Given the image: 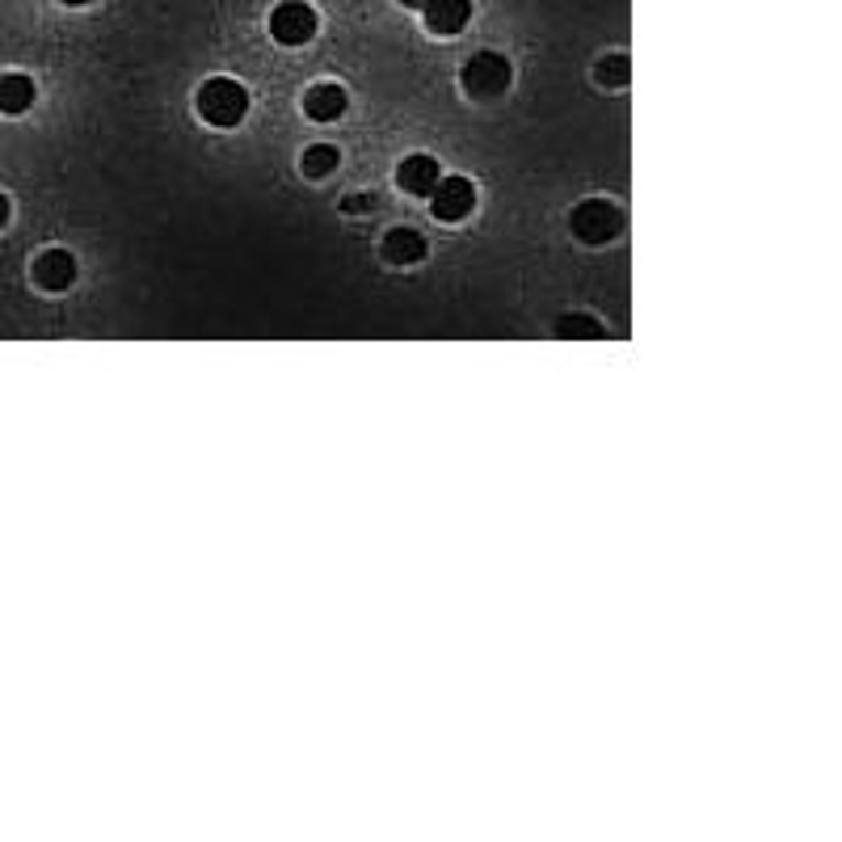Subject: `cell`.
I'll return each instance as SVG.
<instances>
[{"label": "cell", "instance_id": "cell-1", "mask_svg": "<svg viewBox=\"0 0 842 842\" xmlns=\"http://www.w3.org/2000/svg\"><path fill=\"white\" fill-rule=\"evenodd\" d=\"M198 114L211 127H237L249 114V89L232 76H211L198 89Z\"/></svg>", "mask_w": 842, "mask_h": 842}, {"label": "cell", "instance_id": "cell-2", "mask_svg": "<svg viewBox=\"0 0 842 842\" xmlns=\"http://www.w3.org/2000/svg\"><path fill=\"white\" fill-rule=\"evenodd\" d=\"M316 9L308 0H283L274 13H270V34H274V43H283V47H304V43H313L316 39Z\"/></svg>", "mask_w": 842, "mask_h": 842}, {"label": "cell", "instance_id": "cell-3", "mask_svg": "<svg viewBox=\"0 0 842 842\" xmlns=\"http://www.w3.org/2000/svg\"><path fill=\"white\" fill-rule=\"evenodd\" d=\"M463 89L472 97H502L510 89V59L497 51H477L468 64H463Z\"/></svg>", "mask_w": 842, "mask_h": 842}, {"label": "cell", "instance_id": "cell-4", "mask_svg": "<svg viewBox=\"0 0 842 842\" xmlns=\"http://www.w3.org/2000/svg\"><path fill=\"white\" fill-rule=\"evenodd\" d=\"M620 228H624V216H620V207L606 203V198H586L578 211H573V232H578V241L586 244L611 241V237H620Z\"/></svg>", "mask_w": 842, "mask_h": 842}, {"label": "cell", "instance_id": "cell-5", "mask_svg": "<svg viewBox=\"0 0 842 842\" xmlns=\"http://www.w3.org/2000/svg\"><path fill=\"white\" fill-rule=\"evenodd\" d=\"M430 207L442 223H456L477 207V190H472L468 177H447V182L438 177V186L430 190Z\"/></svg>", "mask_w": 842, "mask_h": 842}, {"label": "cell", "instance_id": "cell-6", "mask_svg": "<svg viewBox=\"0 0 842 842\" xmlns=\"http://www.w3.org/2000/svg\"><path fill=\"white\" fill-rule=\"evenodd\" d=\"M417 9L434 34H459L472 22V0H422Z\"/></svg>", "mask_w": 842, "mask_h": 842}, {"label": "cell", "instance_id": "cell-7", "mask_svg": "<svg viewBox=\"0 0 842 842\" xmlns=\"http://www.w3.org/2000/svg\"><path fill=\"white\" fill-rule=\"evenodd\" d=\"M34 283L43 291H68L76 283V262L68 249H47L34 262Z\"/></svg>", "mask_w": 842, "mask_h": 842}, {"label": "cell", "instance_id": "cell-8", "mask_svg": "<svg viewBox=\"0 0 842 842\" xmlns=\"http://www.w3.org/2000/svg\"><path fill=\"white\" fill-rule=\"evenodd\" d=\"M346 106H350V97H346V89L341 85H313L308 94H304V114L313 122H333L346 114Z\"/></svg>", "mask_w": 842, "mask_h": 842}, {"label": "cell", "instance_id": "cell-9", "mask_svg": "<svg viewBox=\"0 0 842 842\" xmlns=\"http://www.w3.org/2000/svg\"><path fill=\"white\" fill-rule=\"evenodd\" d=\"M396 182H401V190H409V194H430L434 186H438V161L426 156V152L405 156L401 168H396Z\"/></svg>", "mask_w": 842, "mask_h": 842}, {"label": "cell", "instance_id": "cell-10", "mask_svg": "<svg viewBox=\"0 0 842 842\" xmlns=\"http://www.w3.org/2000/svg\"><path fill=\"white\" fill-rule=\"evenodd\" d=\"M34 106V80L25 73L0 76V114H25Z\"/></svg>", "mask_w": 842, "mask_h": 842}, {"label": "cell", "instance_id": "cell-11", "mask_svg": "<svg viewBox=\"0 0 842 842\" xmlns=\"http://www.w3.org/2000/svg\"><path fill=\"white\" fill-rule=\"evenodd\" d=\"M384 258L396 265H409V262H422L426 258V237L422 232H413V228H392L384 241Z\"/></svg>", "mask_w": 842, "mask_h": 842}, {"label": "cell", "instance_id": "cell-12", "mask_svg": "<svg viewBox=\"0 0 842 842\" xmlns=\"http://www.w3.org/2000/svg\"><path fill=\"white\" fill-rule=\"evenodd\" d=\"M337 161H341V152H337L333 144H313L308 152H304V177H313V182H320V177H329L337 168Z\"/></svg>", "mask_w": 842, "mask_h": 842}, {"label": "cell", "instance_id": "cell-13", "mask_svg": "<svg viewBox=\"0 0 842 842\" xmlns=\"http://www.w3.org/2000/svg\"><path fill=\"white\" fill-rule=\"evenodd\" d=\"M599 80L606 85V89H620V85L627 80V59L624 55H606V59L599 64Z\"/></svg>", "mask_w": 842, "mask_h": 842}, {"label": "cell", "instance_id": "cell-14", "mask_svg": "<svg viewBox=\"0 0 842 842\" xmlns=\"http://www.w3.org/2000/svg\"><path fill=\"white\" fill-rule=\"evenodd\" d=\"M599 333V325L590 320V316H565V325H560V337H594Z\"/></svg>", "mask_w": 842, "mask_h": 842}, {"label": "cell", "instance_id": "cell-15", "mask_svg": "<svg viewBox=\"0 0 842 842\" xmlns=\"http://www.w3.org/2000/svg\"><path fill=\"white\" fill-rule=\"evenodd\" d=\"M341 207H346V211H367V207H375V198H371V194H359V198H346Z\"/></svg>", "mask_w": 842, "mask_h": 842}, {"label": "cell", "instance_id": "cell-16", "mask_svg": "<svg viewBox=\"0 0 842 842\" xmlns=\"http://www.w3.org/2000/svg\"><path fill=\"white\" fill-rule=\"evenodd\" d=\"M9 211H13V203H9V194H0V228L9 223Z\"/></svg>", "mask_w": 842, "mask_h": 842}, {"label": "cell", "instance_id": "cell-17", "mask_svg": "<svg viewBox=\"0 0 842 842\" xmlns=\"http://www.w3.org/2000/svg\"><path fill=\"white\" fill-rule=\"evenodd\" d=\"M64 4H73V9H80V4H94V0H64Z\"/></svg>", "mask_w": 842, "mask_h": 842}, {"label": "cell", "instance_id": "cell-18", "mask_svg": "<svg viewBox=\"0 0 842 842\" xmlns=\"http://www.w3.org/2000/svg\"><path fill=\"white\" fill-rule=\"evenodd\" d=\"M401 4H409V9H417V4H422V0H401Z\"/></svg>", "mask_w": 842, "mask_h": 842}]
</instances>
